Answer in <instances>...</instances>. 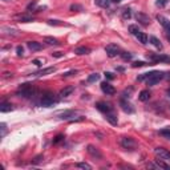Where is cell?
I'll return each instance as SVG.
<instances>
[{
    "instance_id": "1",
    "label": "cell",
    "mask_w": 170,
    "mask_h": 170,
    "mask_svg": "<svg viewBox=\"0 0 170 170\" xmlns=\"http://www.w3.org/2000/svg\"><path fill=\"white\" fill-rule=\"evenodd\" d=\"M35 93H36V89L32 84H21L17 88V92H16V95L24 98L32 97V96H35Z\"/></svg>"
},
{
    "instance_id": "2",
    "label": "cell",
    "mask_w": 170,
    "mask_h": 170,
    "mask_svg": "<svg viewBox=\"0 0 170 170\" xmlns=\"http://www.w3.org/2000/svg\"><path fill=\"white\" fill-rule=\"evenodd\" d=\"M57 102H59V98L56 97V95H53V93H50V92L45 93V95L43 96V97H41V100H40L41 106H45V108H50V106H53V105H56Z\"/></svg>"
},
{
    "instance_id": "3",
    "label": "cell",
    "mask_w": 170,
    "mask_h": 170,
    "mask_svg": "<svg viewBox=\"0 0 170 170\" xmlns=\"http://www.w3.org/2000/svg\"><path fill=\"white\" fill-rule=\"evenodd\" d=\"M148 59L153 63H165V64H170V56L167 55H158V53H148Z\"/></svg>"
},
{
    "instance_id": "4",
    "label": "cell",
    "mask_w": 170,
    "mask_h": 170,
    "mask_svg": "<svg viewBox=\"0 0 170 170\" xmlns=\"http://www.w3.org/2000/svg\"><path fill=\"white\" fill-rule=\"evenodd\" d=\"M164 77H165V75L162 72H160V70H154V72H151V75L149 76V79L146 80V84H148L149 86H153V85L158 84V82L164 79Z\"/></svg>"
},
{
    "instance_id": "5",
    "label": "cell",
    "mask_w": 170,
    "mask_h": 170,
    "mask_svg": "<svg viewBox=\"0 0 170 170\" xmlns=\"http://www.w3.org/2000/svg\"><path fill=\"white\" fill-rule=\"evenodd\" d=\"M121 146L125 149H129V150H134L137 148V142L132 138V137H122L121 138Z\"/></svg>"
},
{
    "instance_id": "6",
    "label": "cell",
    "mask_w": 170,
    "mask_h": 170,
    "mask_svg": "<svg viewBox=\"0 0 170 170\" xmlns=\"http://www.w3.org/2000/svg\"><path fill=\"white\" fill-rule=\"evenodd\" d=\"M154 155L157 158H160V160H162V161H170V151L166 150V149H164V148L154 149Z\"/></svg>"
},
{
    "instance_id": "7",
    "label": "cell",
    "mask_w": 170,
    "mask_h": 170,
    "mask_svg": "<svg viewBox=\"0 0 170 170\" xmlns=\"http://www.w3.org/2000/svg\"><path fill=\"white\" fill-rule=\"evenodd\" d=\"M105 52H106L108 57H116L117 55H120V48H118V45L117 44H109L105 47Z\"/></svg>"
},
{
    "instance_id": "8",
    "label": "cell",
    "mask_w": 170,
    "mask_h": 170,
    "mask_svg": "<svg viewBox=\"0 0 170 170\" xmlns=\"http://www.w3.org/2000/svg\"><path fill=\"white\" fill-rule=\"evenodd\" d=\"M96 108H97L100 112L102 113H110V112H113V106L109 104V102H104V101H98L97 104H96Z\"/></svg>"
},
{
    "instance_id": "9",
    "label": "cell",
    "mask_w": 170,
    "mask_h": 170,
    "mask_svg": "<svg viewBox=\"0 0 170 170\" xmlns=\"http://www.w3.org/2000/svg\"><path fill=\"white\" fill-rule=\"evenodd\" d=\"M155 19H157V21L165 28V31H166L167 35L170 36V21H169V20H167L165 16H162V15H157V17H155Z\"/></svg>"
},
{
    "instance_id": "10",
    "label": "cell",
    "mask_w": 170,
    "mask_h": 170,
    "mask_svg": "<svg viewBox=\"0 0 170 170\" xmlns=\"http://www.w3.org/2000/svg\"><path fill=\"white\" fill-rule=\"evenodd\" d=\"M53 72H56V68H55V66H48V68L37 70V72H35V73H31V76H33V77H41V76L50 75V73H53Z\"/></svg>"
},
{
    "instance_id": "11",
    "label": "cell",
    "mask_w": 170,
    "mask_h": 170,
    "mask_svg": "<svg viewBox=\"0 0 170 170\" xmlns=\"http://www.w3.org/2000/svg\"><path fill=\"white\" fill-rule=\"evenodd\" d=\"M101 91L104 92L105 95H108V96H113L114 93H116V89H114V86L113 85H110L109 82H101Z\"/></svg>"
},
{
    "instance_id": "12",
    "label": "cell",
    "mask_w": 170,
    "mask_h": 170,
    "mask_svg": "<svg viewBox=\"0 0 170 170\" xmlns=\"http://www.w3.org/2000/svg\"><path fill=\"white\" fill-rule=\"evenodd\" d=\"M86 151H88V153L93 158H97V160H101V158H102V153H101L97 148H95L93 145H88V146H86Z\"/></svg>"
},
{
    "instance_id": "13",
    "label": "cell",
    "mask_w": 170,
    "mask_h": 170,
    "mask_svg": "<svg viewBox=\"0 0 170 170\" xmlns=\"http://www.w3.org/2000/svg\"><path fill=\"white\" fill-rule=\"evenodd\" d=\"M120 106H121V109H122L125 113H128V114L134 113V108H133V105L130 104V102H128L126 100H121L120 101Z\"/></svg>"
},
{
    "instance_id": "14",
    "label": "cell",
    "mask_w": 170,
    "mask_h": 170,
    "mask_svg": "<svg viewBox=\"0 0 170 170\" xmlns=\"http://www.w3.org/2000/svg\"><path fill=\"white\" fill-rule=\"evenodd\" d=\"M135 19H137V21H138L140 24H142V25H149L150 24V17H149L146 13L138 12L137 15H135Z\"/></svg>"
},
{
    "instance_id": "15",
    "label": "cell",
    "mask_w": 170,
    "mask_h": 170,
    "mask_svg": "<svg viewBox=\"0 0 170 170\" xmlns=\"http://www.w3.org/2000/svg\"><path fill=\"white\" fill-rule=\"evenodd\" d=\"M75 112L73 110H64V112H61V113H59L57 116H59V118L60 120H72V117H75Z\"/></svg>"
},
{
    "instance_id": "16",
    "label": "cell",
    "mask_w": 170,
    "mask_h": 170,
    "mask_svg": "<svg viewBox=\"0 0 170 170\" xmlns=\"http://www.w3.org/2000/svg\"><path fill=\"white\" fill-rule=\"evenodd\" d=\"M149 98H150V92H149L148 89H144V91L140 92V95H138V100L140 101L145 102V101H148Z\"/></svg>"
},
{
    "instance_id": "17",
    "label": "cell",
    "mask_w": 170,
    "mask_h": 170,
    "mask_svg": "<svg viewBox=\"0 0 170 170\" xmlns=\"http://www.w3.org/2000/svg\"><path fill=\"white\" fill-rule=\"evenodd\" d=\"M75 92V86H66V88L61 89L60 92V97H68V96H70Z\"/></svg>"
},
{
    "instance_id": "18",
    "label": "cell",
    "mask_w": 170,
    "mask_h": 170,
    "mask_svg": "<svg viewBox=\"0 0 170 170\" xmlns=\"http://www.w3.org/2000/svg\"><path fill=\"white\" fill-rule=\"evenodd\" d=\"M106 120L110 125H113V126H117V124H118V120H117L116 114L112 113V112H110V113H106Z\"/></svg>"
},
{
    "instance_id": "19",
    "label": "cell",
    "mask_w": 170,
    "mask_h": 170,
    "mask_svg": "<svg viewBox=\"0 0 170 170\" xmlns=\"http://www.w3.org/2000/svg\"><path fill=\"white\" fill-rule=\"evenodd\" d=\"M27 47L31 50H40L41 48H43V45H41L40 43H37V41H28V43H27Z\"/></svg>"
},
{
    "instance_id": "20",
    "label": "cell",
    "mask_w": 170,
    "mask_h": 170,
    "mask_svg": "<svg viewBox=\"0 0 170 170\" xmlns=\"http://www.w3.org/2000/svg\"><path fill=\"white\" fill-rule=\"evenodd\" d=\"M11 110H13L12 104H10V102H1V104H0V112L7 113V112H11Z\"/></svg>"
},
{
    "instance_id": "21",
    "label": "cell",
    "mask_w": 170,
    "mask_h": 170,
    "mask_svg": "<svg viewBox=\"0 0 170 170\" xmlns=\"http://www.w3.org/2000/svg\"><path fill=\"white\" fill-rule=\"evenodd\" d=\"M135 37H137V40H138L141 44H148L149 37H148V35H146L145 32H140V33L135 36Z\"/></svg>"
},
{
    "instance_id": "22",
    "label": "cell",
    "mask_w": 170,
    "mask_h": 170,
    "mask_svg": "<svg viewBox=\"0 0 170 170\" xmlns=\"http://www.w3.org/2000/svg\"><path fill=\"white\" fill-rule=\"evenodd\" d=\"M75 53L79 55V56H81V55H88V53H91V49L86 47H79L75 49Z\"/></svg>"
},
{
    "instance_id": "23",
    "label": "cell",
    "mask_w": 170,
    "mask_h": 170,
    "mask_svg": "<svg viewBox=\"0 0 170 170\" xmlns=\"http://www.w3.org/2000/svg\"><path fill=\"white\" fill-rule=\"evenodd\" d=\"M44 41L47 43L48 45H55V47L60 45V41L57 40V39H55V37H49V36H47V37L44 39Z\"/></svg>"
},
{
    "instance_id": "24",
    "label": "cell",
    "mask_w": 170,
    "mask_h": 170,
    "mask_svg": "<svg viewBox=\"0 0 170 170\" xmlns=\"http://www.w3.org/2000/svg\"><path fill=\"white\" fill-rule=\"evenodd\" d=\"M16 19L19 20V21H21V23H31V21H33V17H32V16H29V15H20V16H17Z\"/></svg>"
},
{
    "instance_id": "25",
    "label": "cell",
    "mask_w": 170,
    "mask_h": 170,
    "mask_svg": "<svg viewBox=\"0 0 170 170\" xmlns=\"http://www.w3.org/2000/svg\"><path fill=\"white\" fill-rule=\"evenodd\" d=\"M149 41H150V43L154 45L155 48H158V49H162V44H161V41L158 40L155 36H150V37H149Z\"/></svg>"
},
{
    "instance_id": "26",
    "label": "cell",
    "mask_w": 170,
    "mask_h": 170,
    "mask_svg": "<svg viewBox=\"0 0 170 170\" xmlns=\"http://www.w3.org/2000/svg\"><path fill=\"white\" fill-rule=\"evenodd\" d=\"M129 32L132 33V35H134V36H137L140 33V27L138 25H135V24H132V25H129Z\"/></svg>"
},
{
    "instance_id": "27",
    "label": "cell",
    "mask_w": 170,
    "mask_h": 170,
    "mask_svg": "<svg viewBox=\"0 0 170 170\" xmlns=\"http://www.w3.org/2000/svg\"><path fill=\"white\" fill-rule=\"evenodd\" d=\"M98 80H100V75H98V73H92V75L88 76V80H86V81L88 82H96V81H98Z\"/></svg>"
},
{
    "instance_id": "28",
    "label": "cell",
    "mask_w": 170,
    "mask_h": 170,
    "mask_svg": "<svg viewBox=\"0 0 170 170\" xmlns=\"http://www.w3.org/2000/svg\"><path fill=\"white\" fill-rule=\"evenodd\" d=\"M110 1L112 0H96V4L100 7H102V8H108L110 4Z\"/></svg>"
},
{
    "instance_id": "29",
    "label": "cell",
    "mask_w": 170,
    "mask_h": 170,
    "mask_svg": "<svg viewBox=\"0 0 170 170\" xmlns=\"http://www.w3.org/2000/svg\"><path fill=\"white\" fill-rule=\"evenodd\" d=\"M130 17H132V11H130V8H125V10L122 11V19L129 20Z\"/></svg>"
},
{
    "instance_id": "30",
    "label": "cell",
    "mask_w": 170,
    "mask_h": 170,
    "mask_svg": "<svg viewBox=\"0 0 170 170\" xmlns=\"http://www.w3.org/2000/svg\"><path fill=\"white\" fill-rule=\"evenodd\" d=\"M76 167H80V169H86V170H91L92 166L89 164H86V162H77L76 164Z\"/></svg>"
},
{
    "instance_id": "31",
    "label": "cell",
    "mask_w": 170,
    "mask_h": 170,
    "mask_svg": "<svg viewBox=\"0 0 170 170\" xmlns=\"http://www.w3.org/2000/svg\"><path fill=\"white\" fill-rule=\"evenodd\" d=\"M155 164H157V166H158V167H162V169H167V170H170V166H169V165L164 164V162H162V160H160V158H157V160H155Z\"/></svg>"
},
{
    "instance_id": "32",
    "label": "cell",
    "mask_w": 170,
    "mask_h": 170,
    "mask_svg": "<svg viewBox=\"0 0 170 170\" xmlns=\"http://www.w3.org/2000/svg\"><path fill=\"white\" fill-rule=\"evenodd\" d=\"M160 134L164 135L166 140H170V128H167V129H162L160 130Z\"/></svg>"
},
{
    "instance_id": "33",
    "label": "cell",
    "mask_w": 170,
    "mask_h": 170,
    "mask_svg": "<svg viewBox=\"0 0 170 170\" xmlns=\"http://www.w3.org/2000/svg\"><path fill=\"white\" fill-rule=\"evenodd\" d=\"M120 56L122 57V60H132L133 53H130V52H122V53H120Z\"/></svg>"
},
{
    "instance_id": "34",
    "label": "cell",
    "mask_w": 170,
    "mask_h": 170,
    "mask_svg": "<svg viewBox=\"0 0 170 170\" xmlns=\"http://www.w3.org/2000/svg\"><path fill=\"white\" fill-rule=\"evenodd\" d=\"M151 75V72H148V73H142V75H140L138 77H137V81H144V80H148L149 76Z\"/></svg>"
},
{
    "instance_id": "35",
    "label": "cell",
    "mask_w": 170,
    "mask_h": 170,
    "mask_svg": "<svg viewBox=\"0 0 170 170\" xmlns=\"http://www.w3.org/2000/svg\"><path fill=\"white\" fill-rule=\"evenodd\" d=\"M64 134H57L56 137H55V140H53V144L55 145H57V144H60V142H63L64 141Z\"/></svg>"
},
{
    "instance_id": "36",
    "label": "cell",
    "mask_w": 170,
    "mask_h": 170,
    "mask_svg": "<svg viewBox=\"0 0 170 170\" xmlns=\"http://www.w3.org/2000/svg\"><path fill=\"white\" fill-rule=\"evenodd\" d=\"M167 3H169V0H155V6L160 8H164Z\"/></svg>"
},
{
    "instance_id": "37",
    "label": "cell",
    "mask_w": 170,
    "mask_h": 170,
    "mask_svg": "<svg viewBox=\"0 0 170 170\" xmlns=\"http://www.w3.org/2000/svg\"><path fill=\"white\" fill-rule=\"evenodd\" d=\"M146 63L145 61H134V63L132 64L133 68H141V66H145Z\"/></svg>"
},
{
    "instance_id": "38",
    "label": "cell",
    "mask_w": 170,
    "mask_h": 170,
    "mask_svg": "<svg viewBox=\"0 0 170 170\" xmlns=\"http://www.w3.org/2000/svg\"><path fill=\"white\" fill-rule=\"evenodd\" d=\"M132 92H133V88H129V91H128V89H125V91H124V93H122V96L125 98H129L130 95H132Z\"/></svg>"
},
{
    "instance_id": "39",
    "label": "cell",
    "mask_w": 170,
    "mask_h": 170,
    "mask_svg": "<svg viewBox=\"0 0 170 170\" xmlns=\"http://www.w3.org/2000/svg\"><path fill=\"white\" fill-rule=\"evenodd\" d=\"M32 64H35V65H37V66H41L44 64V60H43V59H35V60L32 61Z\"/></svg>"
},
{
    "instance_id": "40",
    "label": "cell",
    "mask_w": 170,
    "mask_h": 170,
    "mask_svg": "<svg viewBox=\"0 0 170 170\" xmlns=\"http://www.w3.org/2000/svg\"><path fill=\"white\" fill-rule=\"evenodd\" d=\"M70 11H82V7L79 4H72L70 6Z\"/></svg>"
},
{
    "instance_id": "41",
    "label": "cell",
    "mask_w": 170,
    "mask_h": 170,
    "mask_svg": "<svg viewBox=\"0 0 170 170\" xmlns=\"http://www.w3.org/2000/svg\"><path fill=\"white\" fill-rule=\"evenodd\" d=\"M48 24H49V25H61L63 23H60L59 20H53V19H50V20H48Z\"/></svg>"
},
{
    "instance_id": "42",
    "label": "cell",
    "mask_w": 170,
    "mask_h": 170,
    "mask_svg": "<svg viewBox=\"0 0 170 170\" xmlns=\"http://www.w3.org/2000/svg\"><path fill=\"white\" fill-rule=\"evenodd\" d=\"M77 73V70L76 69H72V70H69V72H65L63 75V77H69V76H72V75H76Z\"/></svg>"
},
{
    "instance_id": "43",
    "label": "cell",
    "mask_w": 170,
    "mask_h": 170,
    "mask_svg": "<svg viewBox=\"0 0 170 170\" xmlns=\"http://www.w3.org/2000/svg\"><path fill=\"white\" fill-rule=\"evenodd\" d=\"M16 53H17V56H23V53H24V49H23V47H20V45H19V47H17V48H16Z\"/></svg>"
},
{
    "instance_id": "44",
    "label": "cell",
    "mask_w": 170,
    "mask_h": 170,
    "mask_svg": "<svg viewBox=\"0 0 170 170\" xmlns=\"http://www.w3.org/2000/svg\"><path fill=\"white\" fill-rule=\"evenodd\" d=\"M0 126H1V137H4L7 133V126H6V124H1Z\"/></svg>"
},
{
    "instance_id": "45",
    "label": "cell",
    "mask_w": 170,
    "mask_h": 170,
    "mask_svg": "<svg viewBox=\"0 0 170 170\" xmlns=\"http://www.w3.org/2000/svg\"><path fill=\"white\" fill-rule=\"evenodd\" d=\"M105 75V77H106L108 80H113L114 79V76H113V73H110V72H105L104 73Z\"/></svg>"
},
{
    "instance_id": "46",
    "label": "cell",
    "mask_w": 170,
    "mask_h": 170,
    "mask_svg": "<svg viewBox=\"0 0 170 170\" xmlns=\"http://www.w3.org/2000/svg\"><path fill=\"white\" fill-rule=\"evenodd\" d=\"M41 161H43V155H37V157L35 158V160H33V164H39V162H41Z\"/></svg>"
},
{
    "instance_id": "47",
    "label": "cell",
    "mask_w": 170,
    "mask_h": 170,
    "mask_svg": "<svg viewBox=\"0 0 170 170\" xmlns=\"http://www.w3.org/2000/svg\"><path fill=\"white\" fill-rule=\"evenodd\" d=\"M52 56H53V57H57V59H59V57H63L64 53H61V52H53V53H52Z\"/></svg>"
},
{
    "instance_id": "48",
    "label": "cell",
    "mask_w": 170,
    "mask_h": 170,
    "mask_svg": "<svg viewBox=\"0 0 170 170\" xmlns=\"http://www.w3.org/2000/svg\"><path fill=\"white\" fill-rule=\"evenodd\" d=\"M4 77H6V79H10V77H12V73L6 72V73H4Z\"/></svg>"
},
{
    "instance_id": "49",
    "label": "cell",
    "mask_w": 170,
    "mask_h": 170,
    "mask_svg": "<svg viewBox=\"0 0 170 170\" xmlns=\"http://www.w3.org/2000/svg\"><path fill=\"white\" fill-rule=\"evenodd\" d=\"M35 7H36V4H35V3H31L28 7H27V8H28V10H33Z\"/></svg>"
},
{
    "instance_id": "50",
    "label": "cell",
    "mask_w": 170,
    "mask_h": 170,
    "mask_svg": "<svg viewBox=\"0 0 170 170\" xmlns=\"http://www.w3.org/2000/svg\"><path fill=\"white\" fill-rule=\"evenodd\" d=\"M117 70H120V72H122V70H124V68H122V66H118V68H117Z\"/></svg>"
},
{
    "instance_id": "51",
    "label": "cell",
    "mask_w": 170,
    "mask_h": 170,
    "mask_svg": "<svg viewBox=\"0 0 170 170\" xmlns=\"http://www.w3.org/2000/svg\"><path fill=\"white\" fill-rule=\"evenodd\" d=\"M166 95H167V97H170V88L167 89V92H166Z\"/></svg>"
},
{
    "instance_id": "52",
    "label": "cell",
    "mask_w": 170,
    "mask_h": 170,
    "mask_svg": "<svg viewBox=\"0 0 170 170\" xmlns=\"http://www.w3.org/2000/svg\"><path fill=\"white\" fill-rule=\"evenodd\" d=\"M112 1H113V3H120L121 0H112Z\"/></svg>"
},
{
    "instance_id": "53",
    "label": "cell",
    "mask_w": 170,
    "mask_h": 170,
    "mask_svg": "<svg viewBox=\"0 0 170 170\" xmlns=\"http://www.w3.org/2000/svg\"><path fill=\"white\" fill-rule=\"evenodd\" d=\"M167 39H169V41H170V36H169V37H167Z\"/></svg>"
}]
</instances>
